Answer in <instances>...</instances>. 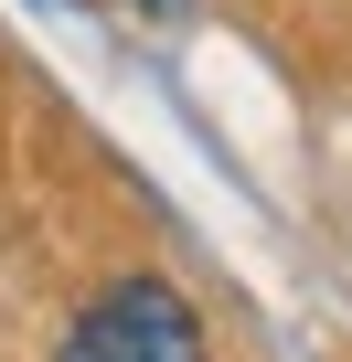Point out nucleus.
Returning a JSON list of instances; mask_svg holds the SVG:
<instances>
[{"instance_id":"nucleus-1","label":"nucleus","mask_w":352,"mask_h":362,"mask_svg":"<svg viewBox=\"0 0 352 362\" xmlns=\"http://www.w3.org/2000/svg\"><path fill=\"white\" fill-rule=\"evenodd\" d=\"M54 362H203V309L171 277H118L75 309Z\"/></svg>"},{"instance_id":"nucleus-2","label":"nucleus","mask_w":352,"mask_h":362,"mask_svg":"<svg viewBox=\"0 0 352 362\" xmlns=\"http://www.w3.org/2000/svg\"><path fill=\"white\" fill-rule=\"evenodd\" d=\"M139 11H182V0H139Z\"/></svg>"}]
</instances>
